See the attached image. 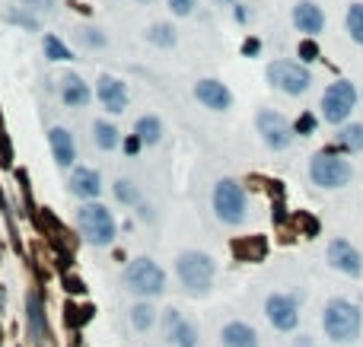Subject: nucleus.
Here are the masks:
<instances>
[{
    "label": "nucleus",
    "instance_id": "obj_9",
    "mask_svg": "<svg viewBox=\"0 0 363 347\" xmlns=\"http://www.w3.org/2000/svg\"><path fill=\"white\" fill-rule=\"evenodd\" d=\"M255 125H258V134H261V140H265V146L268 150H287L290 144H293V125H290L280 112H274V109H261L258 112V118H255Z\"/></svg>",
    "mask_w": 363,
    "mask_h": 347
},
{
    "label": "nucleus",
    "instance_id": "obj_13",
    "mask_svg": "<svg viewBox=\"0 0 363 347\" xmlns=\"http://www.w3.org/2000/svg\"><path fill=\"white\" fill-rule=\"evenodd\" d=\"M195 99L211 112H226L233 105V92L220 80H198L195 83Z\"/></svg>",
    "mask_w": 363,
    "mask_h": 347
},
{
    "label": "nucleus",
    "instance_id": "obj_6",
    "mask_svg": "<svg viewBox=\"0 0 363 347\" xmlns=\"http://www.w3.org/2000/svg\"><path fill=\"white\" fill-rule=\"evenodd\" d=\"M245 207H249V198H245V188L236 179H220L214 185V214L220 223L239 227L245 220Z\"/></svg>",
    "mask_w": 363,
    "mask_h": 347
},
{
    "label": "nucleus",
    "instance_id": "obj_31",
    "mask_svg": "<svg viewBox=\"0 0 363 347\" xmlns=\"http://www.w3.org/2000/svg\"><path fill=\"white\" fill-rule=\"evenodd\" d=\"M86 45H99V48H103L105 45V38L103 36H99V32H96V29H86Z\"/></svg>",
    "mask_w": 363,
    "mask_h": 347
},
{
    "label": "nucleus",
    "instance_id": "obj_32",
    "mask_svg": "<svg viewBox=\"0 0 363 347\" xmlns=\"http://www.w3.org/2000/svg\"><path fill=\"white\" fill-rule=\"evenodd\" d=\"M140 146H144V144H140V140H137V138H134V134H131V138H128V140H124V150H128V153H131V156L137 153Z\"/></svg>",
    "mask_w": 363,
    "mask_h": 347
},
{
    "label": "nucleus",
    "instance_id": "obj_19",
    "mask_svg": "<svg viewBox=\"0 0 363 347\" xmlns=\"http://www.w3.org/2000/svg\"><path fill=\"white\" fill-rule=\"evenodd\" d=\"M220 341H224V347H258V331L245 322H230L220 331Z\"/></svg>",
    "mask_w": 363,
    "mask_h": 347
},
{
    "label": "nucleus",
    "instance_id": "obj_16",
    "mask_svg": "<svg viewBox=\"0 0 363 347\" xmlns=\"http://www.w3.org/2000/svg\"><path fill=\"white\" fill-rule=\"evenodd\" d=\"M48 144H51L55 163L61 166V169H70V166L77 163V140H74V134H70L67 128L55 125V128L48 131Z\"/></svg>",
    "mask_w": 363,
    "mask_h": 347
},
{
    "label": "nucleus",
    "instance_id": "obj_27",
    "mask_svg": "<svg viewBox=\"0 0 363 347\" xmlns=\"http://www.w3.org/2000/svg\"><path fill=\"white\" fill-rule=\"evenodd\" d=\"M42 48H45V57H51V61H70V48H67L57 36H45Z\"/></svg>",
    "mask_w": 363,
    "mask_h": 347
},
{
    "label": "nucleus",
    "instance_id": "obj_36",
    "mask_svg": "<svg viewBox=\"0 0 363 347\" xmlns=\"http://www.w3.org/2000/svg\"><path fill=\"white\" fill-rule=\"evenodd\" d=\"M137 3H153V0H137Z\"/></svg>",
    "mask_w": 363,
    "mask_h": 347
},
{
    "label": "nucleus",
    "instance_id": "obj_24",
    "mask_svg": "<svg viewBox=\"0 0 363 347\" xmlns=\"http://www.w3.org/2000/svg\"><path fill=\"white\" fill-rule=\"evenodd\" d=\"M147 38H150V42H153L157 48H172V45L178 42V38H176V29L169 26V23H157V26H150Z\"/></svg>",
    "mask_w": 363,
    "mask_h": 347
},
{
    "label": "nucleus",
    "instance_id": "obj_3",
    "mask_svg": "<svg viewBox=\"0 0 363 347\" xmlns=\"http://www.w3.org/2000/svg\"><path fill=\"white\" fill-rule=\"evenodd\" d=\"M214 274H217V265L207 252H195L191 248V252H182L176 258V277L191 296H201V293L211 290Z\"/></svg>",
    "mask_w": 363,
    "mask_h": 347
},
{
    "label": "nucleus",
    "instance_id": "obj_37",
    "mask_svg": "<svg viewBox=\"0 0 363 347\" xmlns=\"http://www.w3.org/2000/svg\"><path fill=\"white\" fill-rule=\"evenodd\" d=\"M360 312H363V296H360Z\"/></svg>",
    "mask_w": 363,
    "mask_h": 347
},
{
    "label": "nucleus",
    "instance_id": "obj_18",
    "mask_svg": "<svg viewBox=\"0 0 363 347\" xmlns=\"http://www.w3.org/2000/svg\"><path fill=\"white\" fill-rule=\"evenodd\" d=\"M90 99H93V90H90V83L83 77L67 73L64 80H61V102H64L67 109H83V105H90Z\"/></svg>",
    "mask_w": 363,
    "mask_h": 347
},
{
    "label": "nucleus",
    "instance_id": "obj_22",
    "mask_svg": "<svg viewBox=\"0 0 363 347\" xmlns=\"http://www.w3.org/2000/svg\"><path fill=\"white\" fill-rule=\"evenodd\" d=\"M335 144L347 153H360L363 150V125H345V128L338 131Z\"/></svg>",
    "mask_w": 363,
    "mask_h": 347
},
{
    "label": "nucleus",
    "instance_id": "obj_34",
    "mask_svg": "<svg viewBox=\"0 0 363 347\" xmlns=\"http://www.w3.org/2000/svg\"><path fill=\"white\" fill-rule=\"evenodd\" d=\"M217 7H233V3H239V0H214Z\"/></svg>",
    "mask_w": 363,
    "mask_h": 347
},
{
    "label": "nucleus",
    "instance_id": "obj_30",
    "mask_svg": "<svg viewBox=\"0 0 363 347\" xmlns=\"http://www.w3.org/2000/svg\"><path fill=\"white\" fill-rule=\"evenodd\" d=\"M299 57H303V61H316V57H319V45L312 42V38L299 42Z\"/></svg>",
    "mask_w": 363,
    "mask_h": 347
},
{
    "label": "nucleus",
    "instance_id": "obj_4",
    "mask_svg": "<svg viewBox=\"0 0 363 347\" xmlns=\"http://www.w3.org/2000/svg\"><path fill=\"white\" fill-rule=\"evenodd\" d=\"M124 290H131L140 300H153V296H163L166 293V271L153 261V258H134L128 268H124Z\"/></svg>",
    "mask_w": 363,
    "mask_h": 347
},
{
    "label": "nucleus",
    "instance_id": "obj_5",
    "mask_svg": "<svg viewBox=\"0 0 363 347\" xmlns=\"http://www.w3.org/2000/svg\"><path fill=\"white\" fill-rule=\"evenodd\" d=\"M351 175H354L351 163L341 153H335V150H322V153H316L309 159V179L319 188H345L351 182Z\"/></svg>",
    "mask_w": 363,
    "mask_h": 347
},
{
    "label": "nucleus",
    "instance_id": "obj_23",
    "mask_svg": "<svg viewBox=\"0 0 363 347\" xmlns=\"http://www.w3.org/2000/svg\"><path fill=\"white\" fill-rule=\"evenodd\" d=\"M131 325L137 331H147L157 325V309H153V303L150 300H140L134 309H131Z\"/></svg>",
    "mask_w": 363,
    "mask_h": 347
},
{
    "label": "nucleus",
    "instance_id": "obj_12",
    "mask_svg": "<svg viewBox=\"0 0 363 347\" xmlns=\"http://www.w3.org/2000/svg\"><path fill=\"white\" fill-rule=\"evenodd\" d=\"M96 96H99V102H103V109L109 112V115H121V112L128 109V86H124L118 77H112V73H103V77H99Z\"/></svg>",
    "mask_w": 363,
    "mask_h": 347
},
{
    "label": "nucleus",
    "instance_id": "obj_21",
    "mask_svg": "<svg viewBox=\"0 0 363 347\" xmlns=\"http://www.w3.org/2000/svg\"><path fill=\"white\" fill-rule=\"evenodd\" d=\"M93 140H96L99 150L112 153V150H118V146H121V131L115 128L112 121H96V125H93Z\"/></svg>",
    "mask_w": 363,
    "mask_h": 347
},
{
    "label": "nucleus",
    "instance_id": "obj_17",
    "mask_svg": "<svg viewBox=\"0 0 363 347\" xmlns=\"http://www.w3.org/2000/svg\"><path fill=\"white\" fill-rule=\"evenodd\" d=\"M67 188H70V194L83 198V204H86V201H96V198H99V192H103V179H99V172H96V169L77 166L74 172H70Z\"/></svg>",
    "mask_w": 363,
    "mask_h": 347
},
{
    "label": "nucleus",
    "instance_id": "obj_11",
    "mask_svg": "<svg viewBox=\"0 0 363 347\" xmlns=\"http://www.w3.org/2000/svg\"><path fill=\"white\" fill-rule=\"evenodd\" d=\"M328 265L347 277L363 274V255L347 242V239H332V242H328Z\"/></svg>",
    "mask_w": 363,
    "mask_h": 347
},
{
    "label": "nucleus",
    "instance_id": "obj_15",
    "mask_svg": "<svg viewBox=\"0 0 363 347\" xmlns=\"http://www.w3.org/2000/svg\"><path fill=\"white\" fill-rule=\"evenodd\" d=\"M293 26L303 32V36H319L322 29H325V13H322V7L319 3H312V0H299L297 7H293Z\"/></svg>",
    "mask_w": 363,
    "mask_h": 347
},
{
    "label": "nucleus",
    "instance_id": "obj_25",
    "mask_svg": "<svg viewBox=\"0 0 363 347\" xmlns=\"http://www.w3.org/2000/svg\"><path fill=\"white\" fill-rule=\"evenodd\" d=\"M347 32H351V38H354L357 45H363V3H351L347 7Z\"/></svg>",
    "mask_w": 363,
    "mask_h": 347
},
{
    "label": "nucleus",
    "instance_id": "obj_29",
    "mask_svg": "<svg viewBox=\"0 0 363 347\" xmlns=\"http://www.w3.org/2000/svg\"><path fill=\"white\" fill-rule=\"evenodd\" d=\"M316 115H309V112H303V115H299V121L297 125H293V131H297V134H312V131H316Z\"/></svg>",
    "mask_w": 363,
    "mask_h": 347
},
{
    "label": "nucleus",
    "instance_id": "obj_8",
    "mask_svg": "<svg viewBox=\"0 0 363 347\" xmlns=\"http://www.w3.org/2000/svg\"><path fill=\"white\" fill-rule=\"evenodd\" d=\"M268 80L274 90L287 92V96H303L312 86V73L297 61H274L268 64Z\"/></svg>",
    "mask_w": 363,
    "mask_h": 347
},
{
    "label": "nucleus",
    "instance_id": "obj_10",
    "mask_svg": "<svg viewBox=\"0 0 363 347\" xmlns=\"http://www.w3.org/2000/svg\"><path fill=\"white\" fill-rule=\"evenodd\" d=\"M265 316L278 331H297L299 325V303L290 293H271L265 300Z\"/></svg>",
    "mask_w": 363,
    "mask_h": 347
},
{
    "label": "nucleus",
    "instance_id": "obj_20",
    "mask_svg": "<svg viewBox=\"0 0 363 347\" xmlns=\"http://www.w3.org/2000/svg\"><path fill=\"white\" fill-rule=\"evenodd\" d=\"M134 138L144 146H157L159 138H163V121H159L157 115H140V118L134 121Z\"/></svg>",
    "mask_w": 363,
    "mask_h": 347
},
{
    "label": "nucleus",
    "instance_id": "obj_35",
    "mask_svg": "<svg viewBox=\"0 0 363 347\" xmlns=\"http://www.w3.org/2000/svg\"><path fill=\"white\" fill-rule=\"evenodd\" d=\"M26 3H42V7H45V10L51 7V0H26Z\"/></svg>",
    "mask_w": 363,
    "mask_h": 347
},
{
    "label": "nucleus",
    "instance_id": "obj_26",
    "mask_svg": "<svg viewBox=\"0 0 363 347\" xmlns=\"http://www.w3.org/2000/svg\"><path fill=\"white\" fill-rule=\"evenodd\" d=\"M115 198H118L121 204L134 207V204H140V188L131 182V179H118V182H115Z\"/></svg>",
    "mask_w": 363,
    "mask_h": 347
},
{
    "label": "nucleus",
    "instance_id": "obj_33",
    "mask_svg": "<svg viewBox=\"0 0 363 347\" xmlns=\"http://www.w3.org/2000/svg\"><path fill=\"white\" fill-rule=\"evenodd\" d=\"M242 51H245V55H249V51H258V42H245V45H242Z\"/></svg>",
    "mask_w": 363,
    "mask_h": 347
},
{
    "label": "nucleus",
    "instance_id": "obj_1",
    "mask_svg": "<svg viewBox=\"0 0 363 347\" xmlns=\"http://www.w3.org/2000/svg\"><path fill=\"white\" fill-rule=\"evenodd\" d=\"M322 329H325V338L335 341V344H351V341H357L360 338V329H363L360 306L345 300V296L328 300L325 309H322Z\"/></svg>",
    "mask_w": 363,
    "mask_h": 347
},
{
    "label": "nucleus",
    "instance_id": "obj_7",
    "mask_svg": "<svg viewBox=\"0 0 363 347\" xmlns=\"http://www.w3.org/2000/svg\"><path fill=\"white\" fill-rule=\"evenodd\" d=\"M357 105V90L351 80H335L322 92V118L328 125H341L345 128L347 118H351V112Z\"/></svg>",
    "mask_w": 363,
    "mask_h": 347
},
{
    "label": "nucleus",
    "instance_id": "obj_2",
    "mask_svg": "<svg viewBox=\"0 0 363 347\" xmlns=\"http://www.w3.org/2000/svg\"><path fill=\"white\" fill-rule=\"evenodd\" d=\"M77 229L83 233L86 242H93V246H99V248L112 246L115 236H118L112 210L99 201H86L77 207Z\"/></svg>",
    "mask_w": 363,
    "mask_h": 347
},
{
    "label": "nucleus",
    "instance_id": "obj_28",
    "mask_svg": "<svg viewBox=\"0 0 363 347\" xmlns=\"http://www.w3.org/2000/svg\"><path fill=\"white\" fill-rule=\"evenodd\" d=\"M166 3H169V10H172L176 16H191L195 7H198V0H166Z\"/></svg>",
    "mask_w": 363,
    "mask_h": 347
},
{
    "label": "nucleus",
    "instance_id": "obj_14",
    "mask_svg": "<svg viewBox=\"0 0 363 347\" xmlns=\"http://www.w3.org/2000/svg\"><path fill=\"white\" fill-rule=\"evenodd\" d=\"M163 322H166V338L172 347H198V325L182 319L178 309H169Z\"/></svg>",
    "mask_w": 363,
    "mask_h": 347
}]
</instances>
